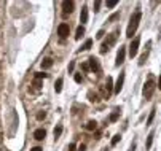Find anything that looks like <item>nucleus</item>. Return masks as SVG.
Segmentation results:
<instances>
[{"instance_id":"2eb2a0df","label":"nucleus","mask_w":161,"mask_h":151,"mask_svg":"<svg viewBox=\"0 0 161 151\" xmlns=\"http://www.w3.org/2000/svg\"><path fill=\"white\" fill-rule=\"evenodd\" d=\"M153 137H155V132H150V134H148V137H147V143H145V148H147V149H150V146H152Z\"/></svg>"},{"instance_id":"f8f14e48","label":"nucleus","mask_w":161,"mask_h":151,"mask_svg":"<svg viewBox=\"0 0 161 151\" xmlns=\"http://www.w3.org/2000/svg\"><path fill=\"white\" fill-rule=\"evenodd\" d=\"M86 21H88V8L83 7L81 8V13H80V22H81V24H85Z\"/></svg>"},{"instance_id":"aec40b11","label":"nucleus","mask_w":161,"mask_h":151,"mask_svg":"<svg viewBox=\"0 0 161 151\" xmlns=\"http://www.w3.org/2000/svg\"><path fill=\"white\" fill-rule=\"evenodd\" d=\"M88 99H90L91 102H97V100H99V97H97L96 92H90V94H88Z\"/></svg>"},{"instance_id":"393cba45","label":"nucleus","mask_w":161,"mask_h":151,"mask_svg":"<svg viewBox=\"0 0 161 151\" xmlns=\"http://www.w3.org/2000/svg\"><path fill=\"white\" fill-rule=\"evenodd\" d=\"M116 19H120V13H115V14H112L109 18V22H113V21H116Z\"/></svg>"},{"instance_id":"412c9836","label":"nucleus","mask_w":161,"mask_h":151,"mask_svg":"<svg viewBox=\"0 0 161 151\" xmlns=\"http://www.w3.org/2000/svg\"><path fill=\"white\" fill-rule=\"evenodd\" d=\"M147 57H148V53H144V54L140 56V60H139V65H144V64H145Z\"/></svg>"},{"instance_id":"dca6fc26","label":"nucleus","mask_w":161,"mask_h":151,"mask_svg":"<svg viewBox=\"0 0 161 151\" xmlns=\"http://www.w3.org/2000/svg\"><path fill=\"white\" fill-rule=\"evenodd\" d=\"M83 35H85V27L78 26V29H77V35H75V40H80Z\"/></svg>"},{"instance_id":"4468645a","label":"nucleus","mask_w":161,"mask_h":151,"mask_svg":"<svg viewBox=\"0 0 161 151\" xmlns=\"http://www.w3.org/2000/svg\"><path fill=\"white\" fill-rule=\"evenodd\" d=\"M53 65V59H49V57H45L42 60V69H49V67Z\"/></svg>"},{"instance_id":"bb28decb","label":"nucleus","mask_w":161,"mask_h":151,"mask_svg":"<svg viewBox=\"0 0 161 151\" xmlns=\"http://www.w3.org/2000/svg\"><path fill=\"white\" fill-rule=\"evenodd\" d=\"M120 140H121V137H120V135H115V137L112 138V145H113V146H115V145H116V143H118Z\"/></svg>"},{"instance_id":"1a4fd4ad","label":"nucleus","mask_w":161,"mask_h":151,"mask_svg":"<svg viewBox=\"0 0 161 151\" xmlns=\"http://www.w3.org/2000/svg\"><path fill=\"white\" fill-rule=\"evenodd\" d=\"M88 64H90V70H93V72H99V70H101L99 60L96 57H90V59H88Z\"/></svg>"},{"instance_id":"473e14b6","label":"nucleus","mask_w":161,"mask_h":151,"mask_svg":"<svg viewBox=\"0 0 161 151\" xmlns=\"http://www.w3.org/2000/svg\"><path fill=\"white\" fill-rule=\"evenodd\" d=\"M67 149H69V151H75V149H77V146H75V145H74V143H70Z\"/></svg>"},{"instance_id":"c85d7f7f","label":"nucleus","mask_w":161,"mask_h":151,"mask_svg":"<svg viewBox=\"0 0 161 151\" xmlns=\"http://www.w3.org/2000/svg\"><path fill=\"white\" fill-rule=\"evenodd\" d=\"M45 116H46L45 111H40V113L37 115V119H45Z\"/></svg>"},{"instance_id":"5701e85b","label":"nucleus","mask_w":161,"mask_h":151,"mask_svg":"<svg viewBox=\"0 0 161 151\" xmlns=\"http://www.w3.org/2000/svg\"><path fill=\"white\" fill-rule=\"evenodd\" d=\"M153 118H155V108L152 110V113H150V116H148V119H147V124H152V122H153Z\"/></svg>"},{"instance_id":"a211bd4d","label":"nucleus","mask_w":161,"mask_h":151,"mask_svg":"<svg viewBox=\"0 0 161 151\" xmlns=\"http://www.w3.org/2000/svg\"><path fill=\"white\" fill-rule=\"evenodd\" d=\"M54 91H56V92H61V91H62V78H58V80H56V85H54Z\"/></svg>"},{"instance_id":"f257e3e1","label":"nucleus","mask_w":161,"mask_h":151,"mask_svg":"<svg viewBox=\"0 0 161 151\" xmlns=\"http://www.w3.org/2000/svg\"><path fill=\"white\" fill-rule=\"evenodd\" d=\"M140 18H142V13H140V11H136V13L131 16L129 26H128V29H126V37H128V38H132V35L136 33V29H137L139 22H140Z\"/></svg>"},{"instance_id":"6e6552de","label":"nucleus","mask_w":161,"mask_h":151,"mask_svg":"<svg viewBox=\"0 0 161 151\" xmlns=\"http://www.w3.org/2000/svg\"><path fill=\"white\" fill-rule=\"evenodd\" d=\"M125 56H126V48L121 46L120 51H118V54H116V62H115V65H121V64H123V62H125Z\"/></svg>"},{"instance_id":"cd10ccee","label":"nucleus","mask_w":161,"mask_h":151,"mask_svg":"<svg viewBox=\"0 0 161 151\" xmlns=\"http://www.w3.org/2000/svg\"><path fill=\"white\" fill-rule=\"evenodd\" d=\"M81 69L85 70V72H90V64H88V62H83V64H81Z\"/></svg>"},{"instance_id":"7c9ffc66","label":"nucleus","mask_w":161,"mask_h":151,"mask_svg":"<svg viewBox=\"0 0 161 151\" xmlns=\"http://www.w3.org/2000/svg\"><path fill=\"white\" fill-rule=\"evenodd\" d=\"M40 85H42V81H40V80H37V78H35V81H34V86H35V88H40Z\"/></svg>"},{"instance_id":"f3484780","label":"nucleus","mask_w":161,"mask_h":151,"mask_svg":"<svg viewBox=\"0 0 161 151\" xmlns=\"http://www.w3.org/2000/svg\"><path fill=\"white\" fill-rule=\"evenodd\" d=\"M54 138H56V140H58V138L61 137V134H62V126H61V124H58L56 127H54Z\"/></svg>"},{"instance_id":"ddd939ff","label":"nucleus","mask_w":161,"mask_h":151,"mask_svg":"<svg viewBox=\"0 0 161 151\" xmlns=\"http://www.w3.org/2000/svg\"><path fill=\"white\" fill-rule=\"evenodd\" d=\"M85 129H86V131H96V129H97V122L93 121V119L88 121L86 124H85Z\"/></svg>"},{"instance_id":"4c0bfd02","label":"nucleus","mask_w":161,"mask_h":151,"mask_svg":"<svg viewBox=\"0 0 161 151\" xmlns=\"http://www.w3.org/2000/svg\"><path fill=\"white\" fill-rule=\"evenodd\" d=\"M158 89H161V76H159V81H158Z\"/></svg>"},{"instance_id":"e433bc0d","label":"nucleus","mask_w":161,"mask_h":151,"mask_svg":"<svg viewBox=\"0 0 161 151\" xmlns=\"http://www.w3.org/2000/svg\"><path fill=\"white\" fill-rule=\"evenodd\" d=\"M30 151H43V149H42L40 146H34V148H32Z\"/></svg>"},{"instance_id":"7ed1b4c3","label":"nucleus","mask_w":161,"mask_h":151,"mask_svg":"<svg viewBox=\"0 0 161 151\" xmlns=\"http://www.w3.org/2000/svg\"><path fill=\"white\" fill-rule=\"evenodd\" d=\"M116 35H118V30L113 32V33H110L109 38L102 43V46H101V53H102V54H104V53H107L109 49H110V46H112V45L116 42Z\"/></svg>"},{"instance_id":"9d476101","label":"nucleus","mask_w":161,"mask_h":151,"mask_svg":"<svg viewBox=\"0 0 161 151\" xmlns=\"http://www.w3.org/2000/svg\"><path fill=\"white\" fill-rule=\"evenodd\" d=\"M62 8H64V13H72L74 11V2H69V0H64L62 2Z\"/></svg>"},{"instance_id":"c756f323","label":"nucleus","mask_w":161,"mask_h":151,"mask_svg":"<svg viewBox=\"0 0 161 151\" xmlns=\"http://www.w3.org/2000/svg\"><path fill=\"white\" fill-rule=\"evenodd\" d=\"M75 81H77V83H81V81H83V76H81L80 73H77V75H75Z\"/></svg>"},{"instance_id":"f704fd0d","label":"nucleus","mask_w":161,"mask_h":151,"mask_svg":"<svg viewBox=\"0 0 161 151\" xmlns=\"http://www.w3.org/2000/svg\"><path fill=\"white\" fill-rule=\"evenodd\" d=\"M74 67H75V62H74V60H72V62L69 64V72H72V70H74Z\"/></svg>"},{"instance_id":"9b49d317","label":"nucleus","mask_w":161,"mask_h":151,"mask_svg":"<svg viewBox=\"0 0 161 151\" xmlns=\"http://www.w3.org/2000/svg\"><path fill=\"white\" fill-rule=\"evenodd\" d=\"M34 137H35V140H43V138L46 137V131L45 129H37L34 132Z\"/></svg>"},{"instance_id":"c9c22d12","label":"nucleus","mask_w":161,"mask_h":151,"mask_svg":"<svg viewBox=\"0 0 161 151\" xmlns=\"http://www.w3.org/2000/svg\"><path fill=\"white\" fill-rule=\"evenodd\" d=\"M85 149H86V145H85V143H81L80 146H78V151H85Z\"/></svg>"},{"instance_id":"39448f33","label":"nucleus","mask_w":161,"mask_h":151,"mask_svg":"<svg viewBox=\"0 0 161 151\" xmlns=\"http://www.w3.org/2000/svg\"><path fill=\"white\" fill-rule=\"evenodd\" d=\"M69 32H70V27H69V24H65V22H62V24H59V27H58V35L61 37V38H65L69 35Z\"/></svg>"},{"instance_id":"423d86ee","label":"nucleus","mask_w":161,"mask_h":151,"mask_svg":"<svg viewBox=\"0 0 161 151\" xmlns=\"http://www.w3.org/2000/svg\"><path fill=\"white\" fill-rule=\"evenodd\" d=\"M112 89H113V81H112V78H110V76H107L105 88H104V97H105V99L110 97V94H112Z\"/></svg>"},{"instance_id":"20e7f679","label":"nucleus","mask_w":161,"mask_h":151,"mask_svg":"<svg viewBox=\"0 0 161 151\" xmlns=\"http://www.w3.org/2000/svg\"><path fill=\"white\" fill-rule=\"evenodd\" d=\"M139 45H140V38L136 37L134 40H132V43L129 45V56H131V57H134V56L137 54V51H139Z\"/></svg>"},{"instance_id":"0eeeda50","label":"nucleus","mask_w":161,"mask_h":151,"mask_svg":"<svg viewBox=\"0 0 161 151\" xmlns=\"http://www.w3.org/2000/svg\"><path fill=\"white\" fill-rule=\"evenodd\" d=\"M123 81H125V73H120L118 80H116V85L113 86V92L115 94H120L121 89H123Z\"/></svg>"},{"instance_id":"58836bf2","label":"nucleus","mask_w":161,"mask_h":151,"mask_svg":"<svg viewBox=\"0 0 161 151\" xmlns=\"http://www.w3.org/2000/svg\"><path fill=\"white\" fill-rule=\"evenodd\" d=\"M129 151H134V145H132V148H131V149H129Z\"/></svg>"},{"instance_id":"4be33fe9","label":"nucleus","mask_w":161,"mask_h":151,"mask_svg":"<svg viewBox=\"0 0 161 151\" xmlns=\"http://www.w3.org/2000/svg\"><path fill=\"white\" fill-rule=\"evenodd\" d=\"M118 116H120V111H115V113H112V115H110V121H112V122H115L116 119H118Z\"/></svg>"},{"instance_id":"f03ea898","label":"nucleus","mask_w":161,"mask_h":151,"mask_svg":"<svg viewBox=\"0 0 161 151\" xmlns=\"http://www.w3.org/2000/svg\"><path fill=\"white\" fill-rule=\"evenodd\" d=\"M155 89H156V85L153 83V80H148V81L145 83V85H144V89H142L144 97H145V99H150V97L153 96Z\"/></svg>"},{"instance_id":"72a5a7b5","label":"nucleus","mask_w":161,"mask_h":151,"mask_svg":"<svg viewBox=\"0 0 161 151\" xmlns=\"http://www.w3.org/2000/svg\"><path fill=\"white\" fill-rule=\"evenodd\" d=\"M99 7H101V2H96V3H94V11H99Z\"/></svg>"},{"instance_id":"6ab92c4d","label":"nucleus","mask_w":161,"mask_h":151,"mask_svg":"<svg viewBox=\"0 0 161 151\" xmlns=\"http://www.w3.org/2000/svg\"><path fill=\"white\" fill-rule=\"evenodd\" d=\"M91 46H93V40H91V38H88V40H86L85 43H83L81 49H83V51H88V49H90Z\"/></svg>"},{"instance_id":"2f4dec72","label":"nucleus","mask_w":161,"mask_h":151,"mask_svg":"<svg viewBox=\"0 0 161 151\" xmlns=\"http://www.w3.org/2000/svg\"><path fill=\"white\" fill-rule=\"evenodd\" d=\"M104 33H105L104 30H99V32H97V35H96V38H102V37H104Z\"/></svg>"},{"instance_id":"a878e982","label":"nucleus","mask_w":161,"mask_h":151,"mask_svg":"<svg viewBox=\"0 0 161 151\" xmlns=\"http://www.w3.org/2000/svg\"><path fill=\"white\" fill-rule=\"evenodd\" d=\"M48 75L46 73H42V72H37V73H35V78H37V80H40V78H46Z\"/></svg>"},{"instance_id":"b1692460","label":"nucleus","mask_w":161,"mask_h":151,"mask_svg":"<svg viewBox=\"0 0 161 151\" xmlns=\"http://www.w3.org/2000/svg\"><path fill=\"white\" fill-rule=\"evenodd\" d=\"M116 3H118V0H109V2H107V7H109V8H113V7H116Z\"/></svg>"}]
</instances>
